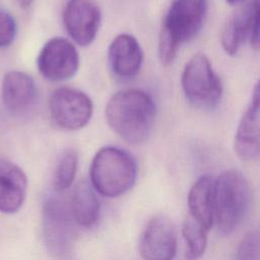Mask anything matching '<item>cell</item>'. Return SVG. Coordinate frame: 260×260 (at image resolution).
<instances>
[{"instance_id":"cell-1","label":"cell","mask_w":260,"mask_h":260,"mask_svg":"<svg viewBox=\"0 0 260 260\" xmlns=\"http://www.w3.org/2000/svg\"><path fill=\"white\" fill-rule=\"evenodd\" d=\"M155 114L152 98L147 92L134 88L116 92L106 106L108 125L129 144H139L147 139Z\"/></svg>"},{"instance_id":"cell-2","label":"cell","mask_w":260,"mask_h":260,"mask_svg":"<svg viewBox=\"0 0 260 260\" xmlns=\"http://www.w3.org/2000/svg\"><path fill=\"white\" fill-rule=\"evenodd\" d=\"M206 13V0H174L161 23L158 36V58L168 66L180 48L200 30Z\"/></svg>"},{"instance_id":"cell-3","label":"cell","mask_w":260,"mask_h":260,"mask_svg":"<svg viewBox=\"0 0 260 260\" xmlns=\"http://www.w3.org/2000/svg\"><path fill=\"white\" fill-rule=\"evenodd\" d=\"M250 201V185L241 172L228 170L213 180V217L219 234L231 235L240 226Z\"/></svg>"},{"instance_id":"cell-4","label":"cell","mask_w":260,"mask_h":260,"mask_svg":"<svg viewBox=\"0 0 260 260\" xmlns=\"http://www.w3.org/2000/svg\"><path fill=\"white\" fill-rule=\"evenodd\" d=\"M137 166L126 150L102 147L93 156L89 168V179L93 189L104 197L116 198L127 193L135 184Z\"/></svg>"},{"instance_id":"cell-5","label":"cell","mask_w":260,"mask_h":260,"mask_svg":"<svg viewBox=\"0 0 260 260\" xmlns=\"http://www.w3.org/2000/svg\"><path fill=\"white\" fill-rule=\"evenodd\" d=\"M181 85L186 100L198 109L213 110L220 103L222 83L204 54H195L186 63Z\"/></svg>"},{"instance_id":"cell-6","label":"cell","mask_w":260,"mask_h":260,"mask_svg":"<svg viewBox=\"0 0 260 260\" xmlns=\"http://www.w3.org/2000/svg\"><path fill=\"white\" fill-rule=\"evenodd\" d=\"M74 223L70 208L62 199L46 196L42 208V234L46 250L52 257L64 259L71 253Z\"/></svg>"},{"instance_id":"cell-7","label":"cell","mask_w":260,"mask_h":260,"mask_svg":"<svg viewBox=\"0 0 260 260\" xmlns=\"http://www.w3.org/2000/svg\"><path fill=\"white\" fill-rule=\"evenodd\" d=\"M93 111L90 98L73 87H59L51 95L49 112L53 122L60 128L76 131L87 125Z\"/></svg>"},{"instance_id":"cell-8","label":"cell","mask_w":260,"mask_h":260,"mask_svg":"<svg viewBox=\"0 0 260 260\" xmlns=\"http://www.w3.org/2000/svg\"><path fill=\"white\" fill-rule=\"evenodd\" d=\"M37 65L41 75L50 81L71 78L78 70L79 55L75 46L64 38H53L42 48Z\"/></svg>"},{"instance_id":"cell-9","label":"cell","mask_w":260,"mask_h":260,"mask_svg":"<svg viewBox=\"0 0 260 260\" xmlns=\"http://www.w3.org/2000/svg\"><path fill=\"white\" fill-rule=\"evenodd\" d=\"M138 250L143 260H174L177 252V233L166 215L152 216L139 240Z\"/></svg>"},{"instance_id":"cell-10","label":"cell","mask_w":260,"mask_h":260,"mask_svg":"<svg viewBox=\"0 0 260 260\" xmlns=\"http://www.w3.org/2000/svg\"><path fill=\"white\" fill-rule=\"evenodd\" d=\"M101 19V9L92 0H68L63 10V23L67 34L82 47L93 42Z\"/></svg>"},{"instance_id":"cell-11","label":"cell","mask_w":260,"mask_h":260,"mask_svg":"<svg viewBox=\"0 0 260 260\" xmlns=\"http://www.w3.org/2000/svg\"><path fill=\"white\" fill-rule=\"evenodd\" d=\"M237 155L244 160L260 155V78L255 83L250 102L244 112L234 140Z\"/></svg>"},{"instance_id":"cell-12","label":"cell","mask_w":260,"mask_h":260,"mask_svg":"<svg viewBox=\"0 0 260 260\" xmlns=\"http://www.w3.org/2000/svg\"><path fill=\"white\" fill-rule=\"evenodd\" d=\"M108 59L111 70L116 76L129 79L136 76L140 71L143 62V51L133 36L121 34L111 42Z\"/></svg>"},{"instance_id":"cell-13","label":"cell","mask_w":260,"mask_h":260,"mask_svg":"<svg viewBox=\"0 0 260 260\" xmlns=\"http://www.w3.org/2000/svg\"><path fill=\"white\" fill-rule=\"evenodd\" d=\"M1 96L4 107L12 114L27 112L35 104L37 96L36 83L25 72L12 70L7 72L2 80Z\"/></svg>"},{"instance_id":"cell-14","label":"cell","mask_w":260,"mask_h":260,"mask_svg":"<svg viewBox=\"0 0 260 260\" xmlns=\"http://www.w3.org/2000/svg\"><path fill=\"white\" fill-rule=\"evenodd\" d=\"M27 193V178L15 164L0 159V212L14 213L22 206Z\"/></svg>"},{"instance_id":"cell-15","label":"cell","mask_w":260,"mask_h":260,"mask_svg":"<svg viewBox=\"0 0 260 260\" xmlns=\"http://www.w3.org/2000/svg\"><path fill=\"white\" fill-rule=\"evenodd\" d=\"M253 22V2L242 3L226 19L220 34L224 52L236 56L246 42H250Z\"/></svg>"},{"instance_id":"cell-16","label":"cell","mask_w":260,"mask_h":260,"mask_svg":"<svg viewBox=\"0 0 260 260\" xmlns=\"http://www.w3.org/2000/svg\"><path fill=\"white\" fill-rule=\"evenodd\" d=\"M94 191L87 180H80L76 184L69 204L75 224L90 228L99 220L101 204Z\"/></svg>"},{"instance_id":"cell-17","label":"cell","mask_w":260,"mask_h":260,"mask_svg":"<svg viewBox=\"0 0 260 260\" xmlns=\"http://www.w3.org/2000/svg\"><path fill=\"white\" fill-rule=\"evenodd\" d=\"M189 215L207 231L214 223L213 217V179L208 175L199 177L188 194Z\"/></svg>"},{"instance_id":"cell-18","label":"cell","mask_w":260,"mask_h":260,"mask_svg":"<svg viewBox=\"0 0 260 260\" xmlns=\"http://www.w3.org/2000/svg\"><path fill=\"white\" fill-rule=\"evenodd\" d=\"M207 230L188 215L182 226V235L186 244L185 256L188 260H197L205 252L207 246Z\"/></svg>"},{"instance_id":"cell-19","label":"cell","mask_w":260,"mask_h":260,"mask_svg":"<svg viewBox=\"0 0 260 260\" xmlns=\"http://www.w3.org/2000/svg\"><path fill=\"white\" fill-rule=\"evenodd\" d=\"M78 166V155L74 149L62 152L54 172L53 185L56 192H63L71 187L75 180Z\"/></svg>"},{"instance_id":"cell-20","label":"cell","mask_w":260,"mask_h":260,"mask_svg":"<svg viewBox=\"0 0 260 260\" xmlns=\"http://www.w3.org/2000/svg\"><path fill=\"white\" fill-rule=\"evenodd\" d=\"M236 260H260V233L250 232L240 242Z\"/></svg>"},{"instance_id":"cell-21","label":"cell","mask_w":260,"mask_h":260,"mask_svg":"<svg viewBox=\"0 0 260 260\" xmlns=\"http://www.w3.org/2000/svg\"><path fill=\"white\" fill-rule=\"evenodd\" d=\"M16 36V23L13 16L5 10H0V48L10 46Z\"/></svg>"},{"instance_id":"cell-22","label":"cell","mask_w":260,"mask_h":260,"mask_svg":"<svg viewBox=\"0 0 260 260\" xmlns=\"http://www.w3.org/2000/svg\"><path fill=\"white\" fill-rule=\"evenodd\" d=\"M253 2V22L250 44L255 50L260 51V0H252Z\"/></svg>"},{"instance_id":"cell-23","label":"cell","mask_w":260,"mask_h":260,"mask_svg":"<svg viewBox=\"0 0 260 260\" xmlns=\"http://www.w3.org/2000/svg\"><path fill=\"white\" fill-rule=\"evenodd\" d=\"M15 1H16V3L18 4L19 7H21V8H27V7H29V6L32 4V2H34L35 0H15Z\"/></svg>"},{"instance_id":"cell-24","label":"cell","mask_w":260,"mask_h":260,"mask_svg":"<svg viewBox=\"0 0 260 260\" xmlns=\"http://www.w3.org/2000/svg\"><path fill=\"white\" fill-rule=\"evenodd\" d=\"M225 1L231 5H237V4H241L244 2V0H225Z\"/></svg>"}]
</instances>
